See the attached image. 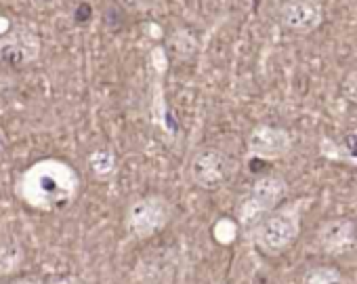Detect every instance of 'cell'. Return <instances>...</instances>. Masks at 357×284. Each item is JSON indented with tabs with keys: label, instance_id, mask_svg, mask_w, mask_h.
<instances>
[{
	"label": "cell",
	"instance_id": "6",
	"mask_svg": "<svg viewBox=\"0 0 357 284\" xmlns=\"http://www.w3.org/2000/svg\"><path fill=\"white\" fill-rule=\"evenodd\" d=\"M40 55V38L28 26H11L0 34V59L13 68H26Z\"/></svg>",
	"mask_w": 357,
	"mask_h": 284
},
{
	"label": "cell",
	"instance_id": "19",
	"mask_svg": "<svg viewBox=\"0 0 357 284\" xmlns=\"http://www.w3.org/2000/svg\"><path fill=\"white\" fill-rule=\"evenodd\" d=\"M215 284H223V282H215Z\"/></svg>",
	"mask_w": 357,
	"mask_h": 284
},
{
	"label": "cell",
	"instance_id": "15",
	"mask_svg": "<svg viewBox=\"0 0 357 284\" xmlns=\"http://www.w3.org/2000/svg\"><path fill=\"white\" fill-rule=\"evenodd\" d=\"M344 150H347V156L357 165V128L344 137Z\"/></svg>",
	"mask_w": 357,
	"mask_h": 284
},
{
	"label": "cell",
	"instance_id": "9",
	"mask_svg": "<svg viewBox=\"0 0 357 284\" xmlns=\"http://www.w3.org/2000/svg\"><path fill=\"white\" fill-rule=\"evenodd\" d=\"M280 22L292 32H311L321 24V9L313 0H290L280 11Z\"/></svg>",
	"mask_w": 357,
	"mask_h": 284
},
{
	"label": "cell",
	"instance_id": "5",
	"mask_svg": "<svg viewBox=\"0 0 357 284\" xmlns=\"http://www.w3.org/2000/svg\"><path fill=\"white\" fill-rule=\"evenodd\" d=\"M231 175V160L217 148H204L194 154L190 163V177L194 186L204 192H215L225 186Z\"/></svg>",
	"mask_w": 357,
	"mask_h": 284
},
{
	"label": "cell",
	"instance_id": "18",
	"mask_svg": "<svg viewBox=\"0 0 357 284\" xmlns=\"http://www.w3.org/2000/svg\"><path fill=\"white\" fill-rule=\"evenodd\" d=\"M3 150H5V139H3V135H0V156H3Z\"/></svg>",
	"mask_w": 357,
	"mask_h": 284
},
{
	"label": "cell",
	"instance_id": "13",
	"mask_svg": "<svg viewBox=\"0 0 357 284\" xmlns=\"http://www.w3.org/2000/svg\"><path fill=\"white\" fill-rule=\"evenodd\" d=\"M215 236L219 242H231L238 236V225L231 219H221L215 227Z\"/></svg>",
	"mask_w": 357,
	"mask_h": 284
},
{
	"label": "cell",
	"instance_id": "4",
	"mask_svg": "<svg viewBox=\"0 0 357 284\" xmlns=\"http://www.w3.org/2000/svg\"><path fill=\"white\" fill-rule=\"evenodd\" d=\"M172 217L170 202L160 194H147L132 200L124 213V227L132 238L147 240L162 232Z\"/></svg>",
	"mask_w": 357,
	"mask_h": 284
},
{
	"label": "cell",
	"instance_id": "16",
	"mask_svg": "<svg viewBox=\"0 0 357 284\" xmlns=\"http://www.w3.org/2000/svg\"><path fill=\"white\" fill-rule=\"evenodd\" d=\"M151 61H153V66H155L158 72H164V68H166V55H164L162 49H155L151 53Z\"/></svg>",
	"mask_w": 357,
	"mask_h": 284
},
{
	"label": "cell",
	"instance_id": "8",
	"mask_svg": "<svg viewBox=\"0 0 357 284\" xmlns=\"http://www.w3.org/2000/svg\"><path fill=\"white\" fill-rule=\"evenodd\" d=\"M315 240H317V246L326 255H332V257L347 255L357 246V227L347 217L328 219L317 227Z\"/></svg>",
	"mask_w": 357,
	"mask_h": 284
},
{
	"label": "cell",
	"instance_id": "14",
	"mask_svg": "<svg viewBox=\"0 0 357 284\" xmlns=\"http://www.w3.org/2000/svg\"><path fill=\"white\" fill-rule=\"evenodd\" d=\"M342 93L349 101L357 103V68L347 74V78L342 82Z\"/></svg>",
	"mask_w": 357,
	"mask_h": 284
},
{
	"label": "cell",
	"instance_id": "17",
	"mask_svg": "<svg viewBox=\"0 0 357 284\" xmlns=\"http://www.w3.org/2000/svg\"><path fill=\"white\" fill-rule=\"evenodd\" d=\"M9 284H40L36 278H17V280H11Z\"/></svg>",
	"mask_w": 357,
	"mask_h": 284
},
{
	"label": "cell",
	"instance_id": "1",
	"mask_svg": "<svg viewBox=\"0 0 357 284\" xmlns=\"http://www.w3.org/2000/svg\"><path fill=\"white\" fill-rule=\"evenodd\" d=\"M17 198L43 213L68 209L80 194L78 171L59 158H43L26 169L15 184Z\"/></svg>",
	"mask_w": 357,
	"mask_h": 284
},
{
	"label": "cell",
	"instance_id": "10",
	"mask_svg": "<svg viewBox=\"0 0 357 284\" xmlns=\"http://www.w3.org/2000/svg\"><path fill=\"white\" fill-rule=\"evenodd\" d=\"M26 259V253L20 242L15 240H0V278H7L15 274Z\"/></svg>",
	"mask_w": 357,
	"mask_h": 284
},
{
	"label": "cell",
	"instance_id": "2",
	"mask_svg": "<svg viewBox=\"0 0 357 284\" xmlns=\"http://www.w3.org/2000/svg\"><path fill=\"white\" fill-rule=\"evenodd\" d=\"M301 234L298 204H286L269 211L252 230V242L265 255H280L290 248Z\"/></svg>",
	"mask_w": 357,
	"mask_h": 284
},
{
	"label": "cell",
	"instance_id": "12",
	"mask_svg": "<svg viewBox=\"0 0 357 284\" xmlns=\"http://www.w3.org/2000/svg\"><path fill=\"white\" fill-rule=\"evenodd\" d=\"M116 167H118L116 154L109 150H95L89 156V169L97 179H109L116 173Z\"/></svg>",
	"mask_w": 357,
	"mask_h": 284
},
{
	"label": "cell",
	"instance_id": "3",
	"mask_svg": "<svg viewBox=\"0 0 357 284\" xmlns=\"http://www.w3.org/2000/svg\"><path fill=\"white\" fill-rule=\"evenodd\" d=\"M286 179L280 175H263L259 177L252 186L248 196L242 200V204L238 207V223L252 234V230L257 227V223L273 209H278V204L284 200L286 196Z\"/></svg>",
	"mask_w": 357,
	"mask_h": 284
},
{
	"label": "cell",
	"instance_id": "11",
	"mask_svg": "<svg viewBox=\"0 0 357 284\" xmlns=\"http://www.w3.org/2000/svg\"><path fill=\"white\" fill-rule=\"evenodd\" d=\"M301 284H347V280L334 265H313L305 271Z\"/></svg>",
	"mask_w": 357,
	"mask_h": 284
},
{
	"label": "cell",
	"instance_id": "7",
	"mask_svg": "<svg viewBox=\"0 0 357 284\" xmlns=\"http://www.w3.org/2000/svg\"><path fill=\"white\" fill-rule=\"evenodd\" d=\"M248 154L261 160H280L292 150V135L282 126L257 124L246 139Z\"/></svg>",
	"mask_w": 357,
	"mask_h": 284
}]
</instances>
